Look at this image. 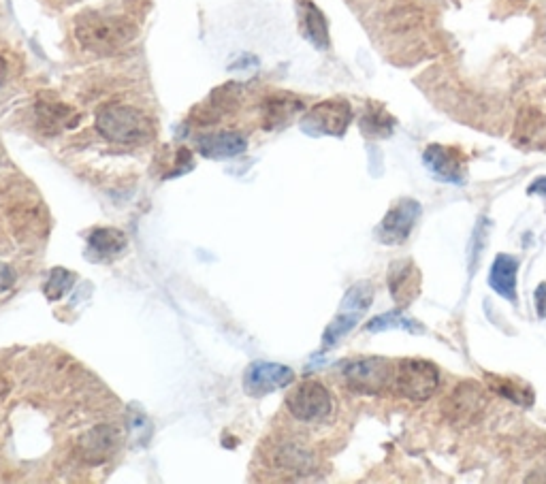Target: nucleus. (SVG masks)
I'll return each mask as SVG.
<instances>
[{"label": "nucleus", "mask_w": 546, "mask_h": 484, "mask_svg": "<svg viewBox=\"0 0 546 484\" xmlns=\"http://www.w3.org/2000/svg\"><path fill=\"white\" fill-rule=\"evenodd\" d=\"M137 37V26L118 13L86 11L75 20V39L92 54H116Z\"/></svg>", "instance_id": "nucleus-1"}, {"label": "nucleus", "mask_w": 546, "mask_h": 484, "mask_svg": "<svg viewBox=\"0 0 546 484\" xmlns=\"http://www.w3.org/2000/svg\"><path fill=\"white\" fill-rule=\"evenodd\" d=\"M96 131L114 143L135 145L154 137V124L143 111L131 105L109 103L96 114Z\"/></svg>", "instance_id": "nucleus-2"}, {"label": "nucleus", "mask_w": 546, "mask_h": 484, "mask_svg": "<svg viewBox=\"0 0 546 484\" xmlns=\"http://www.w3.org/2000/svg\"><path fill=\"white\" fill-rule=\"evenodd\" d=\"M440 386L438 367L423 359H404L395 367L393 389L410 401H427Z\"/></svg>", "instance_id": "nucleus-3"}, {"label": "nucleus", "mask_w": 546, "mask_h": 484, "mask_svg": "<svg viewBox=\"0 0 546 484\" xmlns=\"http://www.w3.org/2000/svg\"><path fill=\"white\" fill-rule=\"evenodd\" d=\"M346 384L361 395H380L382 391L393 389L395 365L384 357H367L352 361L344 369Z\"/></svg>", "instance_id": "nucleus-4"}, {"label": "nucleus", "mask_w": 546, "mask_h": 484, "mask_svg": "<svg viewBox=\"0 0 546 484\" xmlns=\"http://www.w3.org/2000/svg\"><path fill=\"white\" fill-rule=\"evenodd\" d=\"M286 408L301 423H320L331 414L333 399L323 382L305 380L288 393Z\"/></svg>", "instance_id": "nucleus-5"}, {"label": "nucleus", "mask_w": 546, "mask_h": 484, "mask_svg": "<svg viewBox=\"0 0 546 484\" xmlns=\"http://www.w3.org/2000/svg\"><path fill=\"white\" fill-rule=\"evenodd\" d=\"M487 408L483 386L474 380H463L442 403L444 416L455 425H472Z\"/></svg>", "instance_id": "nucleus-6"}, {"label": "nucleus", "mask_w": 546, "mask_h": 484, "mask_svg": "<svg viewBox=\"0 0 546 484\" xmlns=\"http://www.w3.org/2000/svg\"><path fill=\"white\" fill-rule=\"evenodd\" d=\"M423 207L419 201L414 199H401L399 203H395L387 216L382 218V222L378 224V239L382 244L387 246H401L404 241H408L414 224L419 222Z\"/></svg>", "instance_id": "nucleus-7"}, {"label": "nucleus", "mask_w": 546, "mask_h": 484, "mask_svg": "<svg viewBox=\"0 0 546 484\" xmlns=\"http://www.w3.org/2000/svg\"><path fill=\"white\" fill-rule=\"evenodd\" d=\"M352 122V109L346 101H325L318 103L308 118L303 122V128L310 135H331L342 137Z\"/></svg>", "instance_id": "nucleus-8"}, {"label": "nucleus", "mask_w": 546, "mask_h": 484, "mask_svg": "<svg viewBox=\"0 0 546 484\" xmlns=\"http://www.w3.org/2000/svg\"><path fill=\"white\" fill-rule=\"evenodd\" d=\"M425 167L438 177V180L451 182V184H463L465 171H468V163L461 150L451 148V145L433 143L423 154Z\"/></svg>", "instance_id": "nucleus-9"}, {"label": "nucleus", "mask_w": 546, "mask_h": 484, "mask_svg": "<svg viewBox=\"0 0 546 484\" xmlns=\"http://www.w3.org/2000/svg\"><path fill=\"white\" fill-rule=\"evenodd\" d=\"M293 369L280 363H252L246 371V391L252 395H267L278 389H284L293 382Z\"/></svg>", "instance_id": "nucleus-10"}, {"label": "nucleus", "mask_w": 546, "mask_h": 484, "mask_svg": "<svg viewBox=\"0 0 546 484\" xmlns=\"http://www.w3.org/2000/svg\"><path fill=\"white\" fill-rule=\"evenodd\" d=\"M421 271L410 258H401L395 261L389 269V290L391 297L397 303V308H406L416 297L421 295Z\"/></svg>", "instance_id": "nucleus-11"}, {"label": "nucleus", "mask_w": 546, "mask_h": 484, "mask_svg": "<svg viewBox=\"0 0 546 484\" xmlns=\"http://www.w3.org/2000/svg\"><path fill=\"white\" fill-rule=\"evenodd\" d=\"M118 444H120L118 431L109 425H99L79 438L77 453L82 461L90 465H99L116 453Z\"/></svg>", "instance_id": "nucleus-12"}, {"label": "nucleus", "mask_w": 546, "mask_h": 484, "mask_svg": "<svg viewBox=\"0 0 546 484\" xmlns=\"http://www.w3.org/2000/svg\"><path fill=\"white\" fill-rule=\"evenodd\" d=\"M517 271H519V261L515 256L497 254L493 265H491V273H489V286L495 290L497 295L508 299L510 303L519 301Z\"/></svg>", "instance_id": "nucleus-13"}, {"label": "nucleus", "mask_w": 546, "mask_h": 484, "mask_svg": "<svg viewBox=\"0 0 546 484\" xmlns=\"http://www.w3.org/2000/svg\"><path fill=\"white\" fill-rule=\"evenodd\" d=\"M37 122L39 128L47 135H58L64 128H71L79 122L75 109H71L67 103L52 101V99H39L37 103Z\"/></svg>", "instance_id": "nucleus-14"}, {"label": "nucleus", "mask_w": 546, "mask_h": 484, "mask_svg": "<svg viewBox=\"0 0 546 484\" xmlns=\"http://www.w3.org/2000/svg\"><path fill=\"white\" fill-rule=\"evenodd\" d=\"M197 148L205 158H233L248 148V139L242 133L224 131L201 137Z\"/></svg>", "instance_id": "nucleus-15"}, {"label": "nucleus", "mask_w": 546, "mask_h": 484, "mask_svg": "<svg viewBox=\"0 0 546 484\" xmlns=\"http://www.w3.org/2000/svg\"><path fill=\"white\" fill-rule=\"evenodd\" d=\"M485 382L489 384V389L504 397L506 401L517 403L521 408H532L536 395L532 391V386L517 380V378H506V376H493V374H485Z\"/></svg>", "instance_id": "nucleus-16"}, {"label": "nucleus", "mask_w": 546, "mask_h": 484, "mask_svg": "<svg viewBox=\"0 0 546 484\" xmlns=\"http://www.w3.org/2000/svg\"><path fill=\"white\" fill-rule=\"evenodd\" d=\"M276 463L282 467V470L293 472L297 476L299 474L308 476L316 465L314 455L310 453V450H305L299 444H284L276 453Z\"/></svg>", "instance_id": "nucleus-17"}, {"label": "nucleus", "mask_w": 546, "mask_h": 484, "mask_svg": "<svg viewBox=\"0 0 546 484\" xmlns=\"http://www.w3.org/2000/svg\"><path fill=\"white\" fill-rule=\"evenodd\" d=\"M303 26H305V35L310 37V41L318 47V50H327L329 47V26L323 11H320L316 5H312L310 0L303 3Z\"/></svg>", "instance_id": "nucleus-18"}, {"label": "nucleus", "mask_w": 546, "mask_h": 484, "mask_svg": "<svg viewBox=\"0 0 546 484\" xmlns=\"http://www.w3.org/2000/svg\"><path fill=\"white\" fill-rule=\"evenodd\" d=\"M365 329L369 333H380V331H389V329H404V331L414 333V335L425 333V327L421 325V322H416L414 318H410L406 314H401V310L376 316L374 320L367 322Z\"/></svg>", "instance_id": "nucleus-19"}, {"label": "nucleus", "mask_w": 546, "mask_h": 484, "mask_svg": "<svg viewBox=\"0 0 546 484\" xmlns=\"http://www.w3.org/2000/svg\"><path fill=\"white\" fill-rule=\"evenodd\" d=\"M126 237L122 231L116 229H96L90 235V248L96 252V256L109 258L116 256L126 248Z\"/></svg>", "instance_id": "nucleus-20"}, {"label": "nucleus", "mask_w": 546, "mask_h": 484, "mask_svg": "<svg viewBox=\"0 0 546 484\" xmlns=\"http://www.w3.org/2000/svg\"><path fill=\"white\" fill-rule=\"evenodd\" d=\"M393 126H395L393 116H389L380 105H369L361 120V128L367 137H378V139L389 137L393 133Z\"/></svg>", "instance_id": "nucleus-21"}, {"label": "nucleus", "mask_w": 546, "mask_h": 484, "mask_svg": "<svg viewBox=\"0 0 546 484\" xmlns=\"http://www.w3.org/2000/svg\"><path fill=\"white\" fill-rule=\"evenodd\" d=\"M374 301V288L369 282H361L352 286L344 301H342V312H352V314H363L369 305Z\"/></svg>", "instance_id": "nucleus-22"}, {"label": "nucleus", "mask_w": 546, "mask_h": 484, "mask_svg": "<svg viewBox=\"0 0 546 484\" xmlns=\"http://www.w3.org/2000/svg\"><path fill=\"white\" fill-rule=\"evenodd\" d=\"M301 101L293 99H273L267 103V126H278L293 118L297 111H301Z\"/></svg>", "instance_id": "nucleus-23"}, {"label": "nucleus", "mask_w": 546, "mask_h": 484, "mask_svg": "<svg viewBox=\"0 0 546 484\" xmlns=\"http://www.w3.org/2000/svg\"><path fill=\"white\" fill-rule=\"evenodd\" d=\"M359 318H361L359 314L340 312V316H337V318L331 322V325H329V329L325 331V344H327V346H333V344L340 342L346 333H350L352 329H355V325L359 322Z\"/></svg>", "instance_id": "nucleus-24"}, {"label": "nucleus", "mask_w": 546, "mask_h": 484, "mask_svg": "<svg viewBox=\"0 0 546 484\" xmlns=\"http://www.w3.org/2000/svg\"><path fill=\"white\" fill-rule=\"evenodd\" d=\"M73 282H75V276H73L71 271H67V269H54L50 280H47V284H45L47 299H50V301L62 299L64 295L69 293V288L73 286Z\"/></svg>", "instance_id": "nucleus-25"}, {"label": "nucleus", "mask_w": 546, "mask_h": 484, "mask_svg": "<svg viewBox=\"0 0 546 484\" xmlns=\"http://www.w3.org/2000/svg\"><path fill=\"white\" fill-rule=\"evenodd\" d=\"M536 310L540 318H546V284H540L536 290Z\"/></svg>", "instance_id": "nucleus-26"}, {"label": "nucleus", "mask_w": 546, "mask_h": 484, "mask_svg": "<svg viewBox=\"0 0 546 484\" xmlns=\"http://www.w3.org/2000/svg\"><path fill=\"white\" fill-rule=\"evenodd\" d=\"M13 284V271L0 263V290H7Z\"/></svg>", "instance_id": "nucleus-27"}, {"label": "nucleus", "mask_w": 546, "mask_h": 484, "mask_svg": "<svg viewBox=\"0 0 546 484\" xmlns=\"http://www.w3.org/2000/svg\"><path fill=\"white\" fill-rule=\"evenodd\" d=\"M529 195H536V192H540L542 197H546V177H538V180L527 188Z\"/></svg>", "instance_id": "nucleus-28"}, {"label": "nucleus", "mask_w": 546, "mask_h": 484, "mask_svg": "<svg viewBox=\"0 0 546 484\" xmlns=\"http://www.w3.org/2000/svg\"><path fill=\"white\" fill-rule=\"evenodd\" d=\"M5 77H7V64H5V60H3V58H0V86H3Z\"/></svg>", "instance_id": "nucleus-29"}]
</instances>
